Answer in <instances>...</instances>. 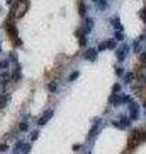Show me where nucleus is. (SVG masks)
Masks as SVG:
<instances>
[{"mask_svg":"<svg viewBox=\"0 0 146 154\" xmlns=\"http://www.w3.org/2000/svg\"><path fill=\"white\" fill-rule=\"evenodd\" d=\"M115 46H117V42H115L114 40H107V41H103V42L99 44L97 50H99V51H104V50H107V49L113 50V49H115Z\"/></svg>","mask_w":146,"mask_h":154,"instance_id":"obj_6","label":"nucleus"},{"mask_svg":"<svg viewBox=\"0 0 146 154\" xmlns=\"http://www.w3.org/2000/svg\"><path fill=\"white\" fill-rule=\"evenodd\" d=\"M8 150V144H0V152H7Z\"/></svg>","mask_w":146,"mask_h":154,"instance_id":"obj_34","label":"nucleus"},{"mask_svg":"<svg viewBox=\"0 0 146 154\" xmlns=\"http://www.w3.org/2000/svg\"><path fill=\"white\" fill-rule=\"evenodd\" d=\"M9 77H10V75L8 73V72H3V73L0 75V82H1V85H3V86L9 81Z\"/></svg>","mask_w":146,"mask_h":154,"instance_id":"obj_16","label":"nucleus"},{"mask_svg":"<svg viewBox=\"0 0 146 154\" xmlns=\"http://www.w3.org/2000/svg\"><path fill=\"white\" fill-rule=\"evenodd\" d=\"M132 102V99L128 95H119V94H112L109 98V103L113 105H119V104H124Z\"/></svg>","mask_w":146,"mask_h":154,"instance_id":"obj_2","label":"nucleus"},{"mask_svg":"<svg viewBox=\"0 0 146 154\" xmlns=\"http://www.w3.org/2000/svg\"><path fill=\"white\" fill-rule=\"evenodd\" d=\"M78 76H79V72H78V71H74V72H72V73L69 75L68 81H74V80H76Z\"/></svg>","mask_w":146,"mask_h":154,"instance_id":"obj_24","label":"nucleus"},{"mask_svg":"<svg viewBox=\"0 0 146 154\" xmlns=\"http://www.w3.org/2000/svg\"><path fill=\"white\" fill-rule=\"evenodd\" d=\"M78 44H79V46H81V48H85V46L87 45V37H86V36H83V37L78 38Z\"/></svg>","mask_w":146,"mask_h":154,"instance_id":"obj_22","label":"nucleus"},{"mask_svg":"<svg viewBox=\"0 0 146 154\" xmlns=\"http://www.w3.org/2000/svg\"><path fill=\"white\" fill-rule=\"evenodd\" d=\"M144 141H146V132H144L142 130H132L128 137V149L133 150L136 146L142 144Z\"/></svg>","mask_w":146,"mask_h":154,"instance_id":"obj_1","label":"nucleus"},{"mask_svg":"<svg viewBox=\"0 0 146 154\" xmlns=\"http://www.w3.org/2000/svg\"><path fill=\"white\" fill-rule=\"evenodd\" d=\"M19 1H24V0H19Z\"/></svg>","mask_w":146,"mask_h":154,"instance_id":"obj_38","label":"nucleus"},{"mask_svg":"<svg viewBox=\"0 0 146 154\" xmlns=\"http://www.w3.org/2000/svg\"><path fill=\"white\" fill-rule=\"evenodd\" d=\"M118 91H120V85H119V84L113 85V94H117Z\"/></svg>","mask_w":146,"mask_h":154,"instance_id":"obj_31","label":"nucleus"},{"mask_svg":"<svg viewBox=\"0 0 146 154\" xmlns=\"http://www.w3.org/2000/svg\"><path fill=\"white\" fill-rule=\"evenodd\" d=\"M10 59H12V60H14V62H17V58H16V55H14V53H12V54H10Z\"/></svg>","mask_w":146,"mask_h":154,"instance_id":"obj_36","label":"nucleus"},{"mask_svg":"<svg viewBox=\"0 0 146 154\" xmlns=\"http://www.w3.org/2000/svg\"><path fill=\"white\" fill-rule=\"evenodd\" d=\"M138 84L146 85V75H140L138 76Z\"/></svg>","mask_w":146,"mask_h":154,"instance_id":"obj_29","label":"nucleus"},{"mask_svg":"<svg viewBox=\"0 0 146 154\" xmlns=\"http://www.w3.org/2000/svg\"><path fill=\"white\" fill-rule=\"evenodd\" d=\"M128 51H129V45H128V44H123V45H122V46H120V48L115 51L117 59L119 60V62H123V60L126 59Z\"/></svg>","mask_w":146,"mask_h":154,"instance_id":"obj_5","label":"nucleus"},{"mask_svg":"<svg viewBox=\"0 0 146 154\" xmlns=\"http://www.w3.org/2000/svg\"><path fill=\"white\" fill-rule=\"evenodd\" d=\"M128 110H129V118L132 121L138 119V113H140V108L136 102H129L128 103Z\"/></svg>","mask_w":146,"mask_h":154,"instance_id":"obj_3","label":"nucleus"},{"mask_svg":"<svg viewBox=\"0 0 146 154\" xmlns=\"http://www.w3.org/2000/svg\"><path fill=\"white\" fill-rule=\"evenodd\" d=\"M9 60H0V68H8Z\"/></svg>","mask_w":146,"mask_h":154,"instance_id":"obj_30","label":"nucleus"},{"mask_svg":"<svg viewBox=\"0 0 146 154\" xmlns=\"http://www.w3.org/2000/svg\"><path fill=\"white\" fill-rule=\"evenodd\" d=\"M5 30H7V32L10 35V37L18 38V31H17V27L14 26V22L12 19H8L5 22Z\"/></svg>","mask_w":146,"mask_h":154,"instance_id":"obj_4","label":"nucleus"},{"mask_svg":"<svg viewBox=\"0 0 146 154\" xmlns=\"http://www.w3.org/2000/svg\"><path fill=\"white\" fill-rule=\"evenodd\" d=\"M115 75L119 77H122L123 76V68L120 67V68H115Z\"/></svg>","mask_w":146,"mask_h":154,"instance_id":"obj_32","label":"nucleus"},{"mask_svg":"<svg viewBox=\"0 0 146 154\" xmlns=\"http://www.w3.org/2000/svg\"><path fill=\"white\" fill-rule=\"evenodd\" d=\"M83 57H85V59H87L90 62H94V60H96V58H97V50L94 48L87 49V50L85 51Z\"/></svg>","mask_w":146,"mask_h":154,"instance_id":"obj_8","label":"nucleus"},{"mask_svg":"<svg viewBox=\"0 0 146 154\" xmlns=\"http://www.w3.org/2000/svg\"><path fill=\"white\" fill-rule=\"evenodd\" d=\"M57 87H58V84H57L55 81H51V82L48 84V90L50 93H55V91H57Z\"/></svg>","mask_w":146,"mask_h":154,"instance_id":"obj_17","label":"nucleus"},{"mask_svg":"<svg viewBox=\"0 0 146 154\" xmlns=\"http://www.w3.org/2000/svg\"><path fill=\"white\" fill-rule=\"evenodd\" d=\"M12 78H13V81H21V78H22V73H21V67L18 66V68L13 72V75H12Z\"/></svg>","mask_w":146,"mask_h":154,"instance_id":"obj_15","label":"nucleus"},{"mask_svg":"<svg viewBox=\"0 0 146 154\" xmlns=\"http://www.w3.org/2000/svg\"><path fill=\"white\" fill-rule=\"evenodd\" d=\"M79 148H81V145H79V144L73 145V150H79Z\"/></svg>","mask_w":146,"mask_h":154,"instance_id":"obj_35","label":"nucleus"},{"mask_svg":"<svg viewBox=\"0 0 146 154\" xmlns=\"http://www.w3.org/2000/svg\"><path fill=\"white\" fill-rule=\"evenodd\" d=\"M133 78H135V75H133L132 72H128V73H126V76H124V82H126V84H129V82L133 81Z\"/></svg>","mask_w":146,"mask_h":154,"instance_id":"obj_19","label":"nucleus"},{"mask_svg":"<svg viewBox=\"0 0 146 154\" xmlns=\"http://www.w3.org/2000/svg\"><path fill=\"white\" fill-rule=\"evenodd\" d=\"M92 27H94V21H92V18H87L85 21V26H83L82 28H83V31H85L86 35H87V33H90V32L92 31Z\"/></svg>","mask_w":146,"mask_h":154,"instance_id":"obj_10","label":"nucleus"},{"mask_svg":"<svg viewBox=\"0 0 146 154\" xmlns=\"http://www.w3.org/2000/svg\"><path fill=\"white\" fill-rule=\"evenodd\" d=\"M97 4H99V5H97V7H99V9L100 10H104V9H107V0H99V1H97Z\"/></svg>","mask_w":146,"mask_h":154,"instance_id":"obj_21","label":"nucleus"},{"mask_svg":"<svg viewBox=\"0 0 146 154\" xmlns=\"http://www.w3.org/2000/svg\"><path fill=\"white\" fill-rule=\"evenodd\" d=\"M53 116H54V110H53V109H48V110H46V112H45V113H44V114H42L39 118V121H37V125H39V126L46 125L49 121L51 119V117H53Z\"/></svg>","mask_w":146,"mask_h":154,"instance_id":"obj_7","label":"nucleus"},{"mask_svg":"<svg viewBox=\"0 0 146 154\" xmlns=\"http://www.w3.org/2000/svg\"><path fill=\"white\" fill-rule=\"evenodd\" d=\"M141 50V41L140 40H135L133 41V51L135 53H140Z\"/></svg>","mask_w":146,"mask_h":154,"instance_id":"obj_18","label":"nucleus"},{"mask_svg":"<svg viewBox=\"0 0 146 154\" xmlns=\"http://www.w3.org/2000/svg\"><path fill=\"white\" fill-rule=\"evenodd\" d=\"M114 36H115V40H118V41H123V40H124V35H123V31H115Z\"/></svg>","mask_w":146,"mask_h":154,"instance_id":"obj_20","label":"nucleus"},{"mask_svg":"<svg viewBox=\"0 0 146 154\" xmlns=\"http://www.w3.org/2000/svg\"><path fill=\"white\" fill-rule=\"evenodd\" d=\"M140 18H141L146 23V7H145V8H142V9H141V12H140Z\"/></svg>","mask_w":146,"mask_h":154,"instance_id":"obj_26","label":"nucleus"},{"mask_svg":"<svg viewBox=\"0 0 146 154\" xmlns=\"http://www.w3.org/2000/svg\"><path fill=\"white\" fill-rule=\"evenodd\" d=\"M18 128H19V131H27L28 130V123L27 122H21L18 125Z\"/></svg>","mask_w":146,"mask_h":154,"instance_id":"obj_23","label":"nucleus"},{"mask_svg":"<svg viewBox=\"0 0 146 154\" xmlns=\"http://www.w3.org/2000/svg\"><path fill=\"white\" fill-rule=\"evenodd\" d=\"M119 123L122 125V127H131V123H132V119L129 118V117H127V116H120V118H119Z\"/></svg>","mask_w":146,"mask_h":154,"instance_id":"obj_12","label":"nucleus"},{"mask_svg":"<svg viewBox=\"0 0 146 154\" xmlns=\"http://www.w3.org/2000/svg\"><path fill=\"white\" fill-rule=\"evenodd\" d=\"M86 13H87V7H86V4H85L83 1H81V3L78 4V14H79L81 17H85Z\"/></svg>","mask_w":146,"mask_h":154,"instance_id":"obj_13","label":"nucleus"},{"mask_svg":"<svg viewBox=\"0 0 146 154\" xmlns=\"http://www.w3.org/2000/svg\"><path fill=\"white\" fill-rule=\"evenodd\" d=\"M100 123H101V119H100V118L94 121V126L91 127V130H90V132H88V136H90V137H94V136L97 135V132H99V125H100Z\"/></svg>","mask_w":146,"mask_h":154,"instance_id":"obj_9","label":"nucleus"},{"mask_svg":"<svg viewBox=\"0 0 146 154\" xmlns=\"http://www.w3.org/2000/svg\"><path fill=\"white\" fill-rule=\"evenodd\" d=\"M10 99V95H0V109H3V108H5L7 104H8V102H9Z\"/></svg>","mask_w":146,"mask_h":154,"instance_id":"obj_14","label":"nucleus"},{"mask_svg":"<svg viewBox=\"0 0 146 154\" xmlns=\"http://www.w3.org/2000/svg\"><path fill=\"white\" fill-rule=\"evenodd\" d=\"M140 62H141L144 66H146V53H144V54L140 57Z\"/></svg>","mask_w":146,"mask_h":154,"instance_id":"obj_33","label":"nucleus"},{"mask_svg":"<svg viewBox=\"0 0 146 154\" xmlns=\"http://www.w3.org/2000/svg\"><path fill=\"white\" fill-rule=\"evenodd\" d=\"M21 148H23V143H22V141H18L17 144L14 145V154H17V152H19Z\"/></svg>","mask_w":146,"mask_h":154,"instance_id":"obj_25","label":"nucleus"},{"mask_svg":"<svg viewBox=\"0 0 146 154\" xmlns=\"http://www.w3.org/2000/svg\"><path fill=\"white\" fill-rule=\"evenodd\" d=\"M92 1H95V3H97V1H99V0H92Z\"/></svg>","mask_w":146,"mask_h":154,"instance_id":"obj_37","label":"nucleus"},{"mask_svg":"<svg viewBox=\"0 0 146 154\" xmlns=\"http://www.w3.org/2000/svg\"><path fill=\"white\" fill-rule=\"evenodd\" d=\"M110 22H112V25H113V27L115 28V31H123V26H122V23H120V21H119V17H113V18L110 19Z\"/></svg>","mask_w":146,"mask_h":154,"instance_id":"obj_11","label":"nucleus"},{"mask_svg":"<svg viewBox=\"0 0 146 154\" xmlns=\"http://www.w3.org/2000/svg\"><path fill=\"white\" fill-rule=\"evenodd\" d=\"M39 135H40V132L37 131V130H36V131H33V132L31 134V140H32V141H36V140H37V137H39Z\"/></svg>","mask_w":146,"mask_h":154,"instance_id":"obj_28","label":"nucleus"},{"mask_svg":"<svg viewBox=\"0 0 146 154\" xmlns=\"http://www.w3.org/2000/svg\"><path fill=\"white\" fill-rule=\"evenodd\" d=\"M29 150H31V144H23V148H22V152H23V154L29 153Z\"/></svg>","mask_w":146,"mask_h":154,"instance_id":"obj_27","label":"nucleus"}]
</instances>
